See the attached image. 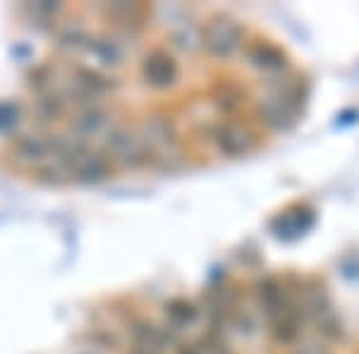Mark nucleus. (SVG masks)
<instances>
[{
  "label": "nucleus",
  "instance_id": "f03ea898",
  "mask_svg": "<svg viewBox=\"0 0 359 354\" xmlns=\"http://www.w3.org/2000/svg\"><path fill=\"white\" fill-rule=\"evenodd\" d=\"M242 43H245V32H242V27L233 20H225V17L213 20L204 32L206 50L213 57H221V60L233 57L237 50L242 48Z\"/></svg>",
  "mask_w": 359,
  "mask_h": 354
},
{
  "label": "nucleus",
  "instance_id": "39448f33",
  "mask_svg": "<svg viewBox=\"0 0 359 354\" xmlns=\"http://www.w3.org/2000/svg\"><path fill=\"white\" fill-rule=\"evenodd\" d=\"M175 77H177V65L168 53L156 50V53L149 55L147 62H144V79L151 86H156V89L170 86L175 82Z\"/></svg>",
  "mask_w": 359,
  "mask_h": 354
},
{
  "label": "nucleus",
  "instance_id": "423d86ee",
  "mask_svg": "<svg viewBox=\"0 0 359 354\" xmlns=\"http://www.w3.org/2000/svg\"><path fill=\"white\" fill-rule=\"evenodd\" d=\"M271 326V335H273L276 342L280 345H292L294 340L299 338V328H302V313L294 306V301L287 306L283 313H278L276 318L269 321Z\"/></svg>",
  "mask_w": 359,
  "mask_h": 354
},
{
  "label": "nucleus",
  "instance_id": "20e7f679",
  "mask_svg": "<svg viewBox=\"0 0 359 354\" xmlns=\"http://www.w3.org/2000/svg\"><path fill=\"white\" fill-rule=\"evenodd\" d=\"M213 139H216L218 151L225 154V156H233V158L249 154L252 147H254V137L240 125H223L221 130L216 132V137H213Z\"/></svg>",
  "mask_w": 359,
  "mask_h": 354
},
{
  "label": "nucleus",
  "instance_id": "7ed1b4c3",
  "mask_svg": "<svg viewBox=\"0 0 359 354\" xmlns=\"http://www.w3.org/2000/svg\"><path fill=\"white\" fill-rule=\"evenodd\" d=\"M316 223V216L311 208H304V206H294L290 211L280 213L273 225H271V230H273V235L278 240L283 242H292V240H299V237H304L306 232L314 228Z\"/></svg>",
  "mask_w": 359,
  "mask_h": 354
},
{
  "label": "nucleus",
  "instance_id": "f257e3e1",
  "mask_svg": "<svg viewBox=\"0 0 359 354\" xmlns=\"http://www.w3.org/2000/svg\"><path fill=\"white\" fill-rule=\"evenodd\" d=\"M304 103V94L299 84L283 82L276 84L269 96L262 98L257 113L259 120L276 132H287L299 120V108Z\"/></svg>",
  "mask_w": 359,
  "mask_h": 354
},
{
  "label": "nucleus",
  "instance_id": "6e6552de",
  "mask_svg": "<svg viewBox=\"0 0 359 354\" xmlns=\"http://www.w3.org/2000/svg\"><path fill=\"white\" fill-rule=\"evenodd\" d=\"M168 316H170L177 326H189L196 318V309L192 304H187V301H172L170 309H168Z\"/></svg>",
  "mask_w": 359,
  "mask_h": 354
},
{
  "label": "nucleus",
  "instance_id": "0eeeda50",
  "mask_svg": "<svg viewBox=\"0 0 359 354\" xmlns=\"http://www.w3.org/2000/svg\"><path fill=\"white\" fill-rule=\"evenodd\" d=\"M249 62L262 72H283L287 67L285 53L271 43H257L254 48H249Z\"/></svg>",
  "mask_w": 359,
  "mask_h": 354
}]
</instances>
